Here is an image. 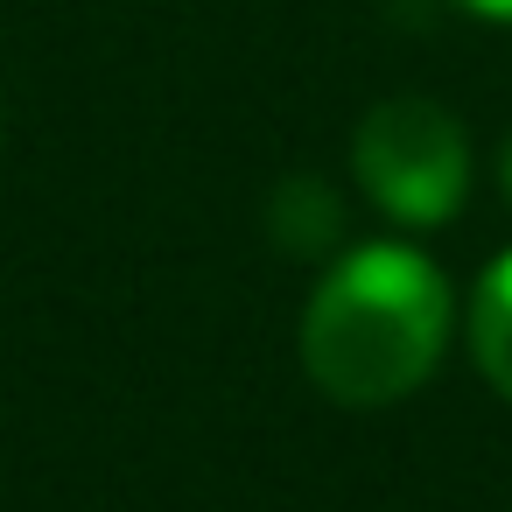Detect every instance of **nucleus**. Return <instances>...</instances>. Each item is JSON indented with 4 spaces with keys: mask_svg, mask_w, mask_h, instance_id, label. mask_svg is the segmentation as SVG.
Listing matches in <instances>:
<instances>
[{
    "mask_svg": "<svg viewBox=\"0 0 512 512\" xmlns=\"http://www.w3.org/2000/svg\"><path fill=\"white\" fill-rule=\"evenodd\" d=\"M449 316L456 302L428 253L400 239L351 246L302 309V372L337 407H393L435 372Z\"/></svg>",
    "mask_w": 512,
    "mask_h": 512,
    "instance_id": "obj_1",
    "label": "nucleus"
},
{
    "mask_svg": "<svg viewBox=\"0 0 512 512\" xmlns=\"http://www.w3.org/2000/svg\"><path fill=\"white\" fill-rule=\"evenodd\" d=\"M470 358L512 400V253H498L470 295Z\"/></svg>",
    "mask_w": 512,
    "mask_h": 512,
    "instance_id": "obj_3",
    "label": "nucleus"
},
{
    "mask_svg": "<svg viewBox=\"0 0 512 512\" xmlns=\"http://www.w3.org/2000/svg\"><path fill=\"white\" fill-rule=\"evenodd\" d=\"M351 169H358V190L386 218L442 225V218H456V204L470 190V141H463L456 113H442L435 99H386L358 120Z\"/></svg>",
    "mask_w": 512,
    "mask_h": 512,
    "instance_id": "obj_2",
    "label": "nucleus"
},
{
    "mask_svg": "<svg viewBox=\"0 0 512 512\" xmlns=\"http://www.w3.org/2000/svg\"><path fill=\"white\" fill-rule=\"evenodd\" d=\"M470 15H484V22H512V0H463Z\"/></svg>",
    "mask_w": 512,
    "mask_h": 512,
    "instance_id": "obj_5",
    "label": "nucleus"
},
{
    "mask_svg": "<svg viewBox=\"0 0 512 512\" xmlns=\"http://www.w3.org/2000/svg\"><path fill=\"white\" fill-rule=\"evenodd\" d=\"M498 183H505V197H512V134H505V148H498Z\"/></svg>",
    "mask_w": 512,
    "mask_h": 512,
    "instance_id": "obj_6",
    "label": "nucleus"
},
{
    "mask_svg": "<svg viewBox=\"0 0 512 512\" xmlns=\"http://www.w3.org/2000/svg\"><path fill=\"white\" fill-rule=\"evenodd\" d=\"M267 225H274V239H281L288 253H323V246H337V232H344V218H337V197H330L316 176H295V183H281V190H274V211H267Z\"/></svg>",
    "mask_w": 512,
    "mask_h": 512,
    "instance_id": "obj_4",
    "label": "nucleus"
}]
</instances>
